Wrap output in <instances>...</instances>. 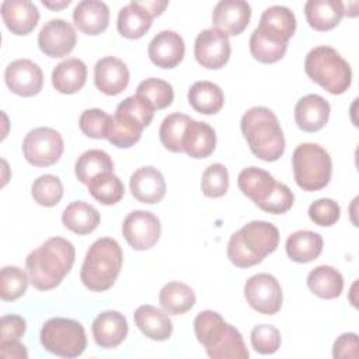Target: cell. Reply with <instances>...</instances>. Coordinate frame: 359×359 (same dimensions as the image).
I'll list each match as a JSON object with an SVG mask.
<instances>
[{
  "label": "cell",
  "mask_w": 359,
  "mask_h": 359,
  "mask_svg": "<svg viewBox=\"0 0 359 359\" xmlns=\"http://www.w3.org/2000/svg\"><path fill=\"white\" fill-rule=\"evenodd\" d=\"M237 185L243 195L250 198L258 206L272 192L276 185V180L268 171L252 165L240 171Z\"/></svg>",
  "instance_id": "obj_30"
},
{
  "label": "cell",
  "mask_w": 359,
  "mask_h": 359,
  "mask_svg": "<svg viewBox=\"0 0 359 359\" xmlns=\"http://www.w3.org/2000/svg\"><path fill=\"white\" fill-rule=\"evenodd\" d=\"M244 297L251 309L259 314L272 316L282 307V287L271 273H255L244 285Z\"/></svg>",
  "instance_id": "obj_10"
},
{
  "label": "cell",
  "mask_w": 359,
  "mask_h": 359,
  "mask_svg": "<svg viewBox=\"0 0 359 359\" xmlns=\"http://www.w3.org/2000/svg\"><path fill=\"white\" fill-rule=\"evenodd\" d=\"M147 11L149 14L154 18L157 15H161L163 11L167 8L168 1L167 0H144V1H139Z\"/></svg>",
  "instance_id": "obj_51"
},
{
  "label": "cell",
  "mask_w": 359,
  "mask_h": 359,
  "mask_svg": "<svg viewBox=\"0 0 359 359\" xmlns=\"http://www.w3.org/2000/svg\"><path fill=\"white\" fill-rule=\"evenodd\" d=\"M285 248L292 261L306 264L320 257L323 251V237L311 230H297L287 237Z\"/></svg>",
  "instance_id": "obj_32"
},
{
  "label": "cell",
  "mask_w": 359,
  "mask_h": 359,
  "mask_svg": "<svg viewBox=\"0 0 359 359\" xmlns=\"http://www.w3.org/2000/svg\"><path fill=\"white\" fill-rule=\"evenodd\" d=\"M158 302L161 309L172 316H181L189 311L196 303V294L191 286L182 282L165 283L160 293Z\"/></svg>",
  "instance_id": "obj_34"
},
{
  "label": "cell",
  "mask_w": 359,
  "mask_h": 359,
  "mask_svg": "<svg viewBox=\"0 0 359 359\" xmlns=\"http://www.w3.org/2000/svg\"><path fill=\"white\" fill-rule=\"evenodd\" d=\"M27 330V321L17 314H7L0 318V341L20 339Z\"/></svg>",
  "instance_id": "obj_48"
},
{
  "label": "cell",
  "mask_w": 359,
  "mask_h": 359,
  "mask_svg": "<svg viewBox=\"0 0 359 359\" xmlns=\"http://www.w3.org/2000/svg\"><path fill=\"white\" fill-rule=\"evenodd\" d=\"M28 273L14 265L1 268L0 272V296L4 302H14L27 292Z\"/></svg>",
  "instance_id": "obj_41"
},
{
  "label": "cell",
  "mask_w": 359,
  "mask_h": 359,
  "mask_svg": "<svg viewBox=\"0 0 359 359\" xmlns=\"http://www.w3.org/2000/svg\"><path fill=\"white\" fill-rule=\"evenodd\" d=\"M330 112L331 108L325 98L318 94H307L294 107V121L304 132H318L328 122Z\"/></svg>",
  "instance_id": "obj_23"
},
{
  "label": "cell",
  "mask_w": 359,
  "mask_h": 359,
  "mask_svg": "<svg viewBox=\"0 0 359 359\" xmlns=\"http://www.w3.org/2000/svg\"><path fill=\"white\" fill-rule=\"evenodd\" d=\"M287 50L286 45L269 42L252 31L250 36V52L252 57L261 63H275L280 60Z\"/></svg>",
  "instance_id": "obj_45"
},
{
  "label": "cell",
  "mask_w": 359,
  "mask_h": 359,
  "mask_svg": "<svg viewBox=\"0 0 359 359\" xmlns=\"http://www.w3.org/2000/svg\"><path fill=\"white\" fill-rule=\"evenodd\" d=\"M1 18L14 35H28L39 21V10L29 0H4L0 6Z\"/></svg>",
  "instance_id": "obj_22"
},
{
  "label": "cell",
  "mask_w": 359,
  "mask_h": 359,
  "mask_svg": "<svg viewBox=\"0 0 359 359\" xmlns=\"http://www.w3.org/2000/svg\"><path fill=\"white\" fill-rule=\"evenodd\" d=\"M341 216L339 205L330 198H320L309 206L310 220L321 227L334 226Z\"/></svg>",
  "instance_id": "obj_46"
},
{
  "label": "cell",
  "mask_w": 359,
  "mask_h": 359,
  "mask_svg": "<svg viewBox=\"0 0 359 359\" xmlns=\"http://www.w3.org/2000/svg\"><path fill=\"white\" fill-rule=\"evenodd\" d=\"M123 254L119 243L112 237L95 240L86 252L80 279L91 292H105L112 287L121 273Z\"/></svg>",
  "instance_id": "obj_4"
},
{
  "label": "cell",
  "mask_w": 359,
  "mask_h": 359,
  "mask_svg": "<svg viewBox=\"0 0 359 359\" xmlns=\"http://www.w3.org/2000/svg\"><path fill=\"white\" fill-rule=\"evenodd\" d=\"M136 95L143 98L154 109H164L171 105L174 100V90L168 81L150 77L139 83L136 88Z\"/></svg>",
  "instance_id": "obj_38"
},
{
  "label": "cell",
  "mask_w": 359,
  "mask_h": 359,
  "mask_svg": "<svg viewBox=\"0 0 359 359\" xmlns=\"http://www.w3.org/2000/svg\"><path fill=\"white\" fill-rule=\"evenodd\" d=\"M304 72L310 80L334 95L344 94L352 83L349 63L331 46L313 48L304 59Z\"/></svg>",
  "instance_id": "obj_5"
},
{
  "label": "cell",
  "mask_w": 359,
  "mask_h": 359,
  "mask_svg": "<svg viewBox=\"0 0 359 359\" xmlns=\"http://www.w3.org/2000/svg\"><path fill=\"white\" fill-rule=\"evenodd\" d=\"M72 1L70 0H62V1H48V0H42V4L50 10H62L65 7H67Z\"/></svg>",
  "instance_id": "obj_52"
},
{
  "label": "cell",
  "mask_w": 359,
  "mask_h": 359,
  "mask_svg": "<svg viewBox=\"0 0 359 359\" xmlns=\"http://www.w3.org/2000/svg\"><path fill=\"white\" fill-rule=\"evenodd\" d=\"M201 189L208 198H220L229 189V171L222 163L210 164L202 174Z\"/></svg>",
  "instance_id": "obj_42"
},
{
  "label": "cell",
  "mask_w": 359,
  "mask_h": 359,
  "mask_svg": "<svg viewBox=\"0 0 359 359\" xmlns=\"http://www.w3.org/2000/svg\"><path fill=\"white\" fill-rule=\"evenodd\" d=\"M4 81L11 93L21 97H32L42 90L43 73L35 62L17 59L6 67Z\"/></svg>",
  "instance_id": "obj_16"
},
{
  "label": "cell",
  "mask_w": 359,
  "mask_h": 359,
  "mask_svg": "<svg viewBox=\"0 0 359 359\" xmlns=\"http://www.w3.org/2000/svg\"><path fill=\"white\" fill-rule=\"evenodd\" d=\"M240 128L252 154L264 161H276L286 142L276 115L266 107H252L240 121Z\"/></svg>",
  "instance_id": "obj_3"
},
{
  "label": "cell",
  "mask_w": 359,
  "mask_h": 359,
  "mask_svg": "<svg viewBox=\"0 0 359 359\" xmlns=\"http://www.w3.org/2000/svg\"><path fill=\"white\" fill-rule=\"evenodd\" d=\"M0 356L11 359H27V348L20 342V339L0 341Z\"/></svg>",
  "instance_id": "obj_50"
},
{
  "label": "cell",
  "mask_w": 359,
  "mask_h": 359,
  "mask_svg": "<svg viewBox=\"0 0 359 359\" xmlns=\"http://www.w3.org/2000/svg\"><path fill=\"white\" fill-rule=\"evenodd\" d=\"M292 167L294 181L303 191H320L331 181V156L317 143H300L293 151Z\"/></svg>",
  "instance_id": "obj_7"
},
{
  "label": "cell",
  "mask_w": 359,
  "mask_h": 359,
  "mask_svg": "<svg viewBox=\"0 0 359 359\" xmlns=\"http://www.w3.org/2000/svg\"><path fill=\"white\" fill-rule=\"evenodd\" d=\"M87 66L77 57H67L52 72V86L62 94H76L86 84Z\"/></svg>",
  "instance_id": "obj_28"
},
{
  "label": "cell",
  "mask_w": 359,
  "mask_h": 359,
  "mask_svg": "<svg viewBox=\"0 0 359 359\" xmlns=\"http://www.w3.org/2000/svg\"><path fill=\"white\" fill-rule=\"evenodd\" d=\"M251 18V6L243 0H222L212 11L213 28L224 32L227 36L240 35Z\"/></svg>",
  "instance_id": "obj_17"
},
{
  "label": "cell",
  "mask_w": 359,
  "mask_h": 359,
  "mask_svg": "<svg viewBox=\"0 0 359 359\" xmlns=\"http://www.w3.org/2000/svg\"><path fill=\"white\" fill-rule=\"evenodd\" d=\"M129 331L128 321L123 314L115 310L100 313L91 325L94 341L104 349L116 348L123 342Z\"/></svg>",
  "instance_id": "obj_21"
},
{
  "label": "cell",
  "mask_w": 359,
  "mask_h": 359,
  "mask_svg": "<svg viewBox=\"0 0 359 359\" xmlns=\"http://www.w3.org/2000/svg\"><path fill=\"white\" fill-rule=\"evenodd\" d=\"M122 234L133 250L144 251L151 248L158 241L161 234V223L151 212L133 210L122 223Z\"/></svg>",
  "instance_id": "obj_11"
},
{
  "label": "cell",
  "mask_w": 359,
  "mask_h": 359,
  "mask_svg": "<svg viewBox=\"0 0 359 359\" xmlns=\"http://www.w3.org/2000/svg\"><path fill=\"white\" fill-rule=\"evenodd\" d=\"M147 55L150 60L161 69H174L185 55V43L182 36L171 29L160 31L149 43Z\"/></svg>",
  "instance_id": "obj_18"
},
{
  "label": "cell",
  "mask_w": 359,
  "mask_h": 359,
  "mask_svg": "<svg viewBox=\"0 0 359 359\" xmlns=\"http://www.w3.org/2000/svg\"><path fill=\"white\" fill-rule=\"evenodd\" d=\"M307 286L320 299H337L344 290V276L331 265H320L309 272Z\"/></svg>",
  "instance_id": "obj_33"
},
{
  "label": "cell",
  "mask_w": 359,
  "mask_h": 359,
  "mask_svg": "<svg viewBox=\"0 0 359 359\" xmlns=\"http://www.w3.org/2000/svg\"><path fill=\"white\" fill-rule=\"evenodd\" d=\"M77 43L74 27L62 18H53L45 22L38 34V46L49 57L67 56Z\"/></svg>",
  "instance_id": "obj_14"
},
{
  "label": "cell",
  "mask_w": 359,
  "mask_h": 359,
  "mask_svg": "<svg viewBox=\"0 0 359 359\" xmlns=\"http://www.w3.org/2000/svg\"><path fill=\"white\" fill-rule=\"evenodd\" d=\"M188 102L199 114H217L224 104V94L222 88L208 80L196 81L188 90Z\"/></svg>",
  "instance_id": "obj_35"
},
{
  "label": "cell",
  "mask_w": 359,
  "mask_h": 359,
  "mask_svg": "<svg viewBox=\"0 0 359 359\" xmlns=\"http://www.w3.org/2000/svg\"><path fill=\"white\" fill-rule=\"evenodd\" d=\"M196 339L212 359H247L250 352L241 332L213 310L201 311L194 320Z\"/></svg>",
  "instance_id": "obj_2"
},
{
  "label": "cell",
  "mask_w": 359,
  "mask_h": 359,
  "mask_svg": "<svg viewBox=\"0 0 359 359\" xmlns=\"http://www.w3.org/2000/svg\"><path fill=\"white\" fill-rule=\"evenodd\" d=\"M114 171V161L109 154L100 149H91L84 151L76 161L74 172L77 180L87 185L98 174Z\"/></svg>",
  "instance_id": "obj_36"
},
{
  "label": "cell",
  "mask_w": 359,
  "mask_h": 359,
  "mask_svg": "<svg viewBox=\"0 0 359 359\" xmlns=\"http://www.w3.org/2000/svg\"><path fill=\"white\" fill-rule=\"evenodd\" d=\"M280 332L269 324L255 325L251 331V346L261 355H272L280 348Z\"/></svg>",
  "instance_id": "obj_44"
},
{
  "label": "cell",
  "mask_w": 359,
  "mask_h": 359,
  "mask_svg": "<svg viewBox=\"0 0 359 359\" xmlns=\"http://www.w3.org/2000/svg\"><path fill=\"white\" fill-rule=\"evenodd\" d=\"M73 21L83 34L100 35L108 28L109 8L104 1L83 0L74 7Z\"/></svg>",
  "instance_id": "obj_24"
},
{
  "label": "cell",
  "mask_w": 359,
  "mask_h": 359,
  "mask_svg": "<svg viewBox=\"0 0 359 359\" xmlns=\"http://www.w3.org/2000/svg\"><path fill=\"white\" fill-rule=\"evenodd\" d=\"M129 188L136 201L147 205L158 203L165 196L167 191L163 174L153 165L137 168L130 175Z\"/></svg>",
  "instance_id": "obj_20"
},
{
  "label": "cell",
  "mask_w": 359,
  "mask_h": 359,
  "mask_svg": "<svg viewBox=\"0 0 359 359\" xmlns=\"http://www.w3.org/2000/svg\"><path fill=\"white\" fill-rule=\"evenodd\" d=\"M293 203L294 195L290 191V188L286 184L276 181V185L272 189V192L266 196V199L262 203L258 205V208L272 215H282L286 213L293 206Z\"/></svg>",
  "instance_id": "obj_47"
},
{
  "label": "cell",
  "mask_w": 359,
  "mask_h": 359,
  "mask_svg": "<svg viewBox=\"0 0 359 359\" xmlns=\"http://www.w3.org/2000/svg\"><path fill=\"white\" fill-rule=\"evenodd\" d=\"M254 31L269 42L287 45L296 31V17L285 6H271L264 10Z\"/></svg>",
  "instance_id": "obj_15"
},
{
  "label": "cell",
  "mask_w": 359,
  "mask_h": 359,
  "mask_svg": "<svg viewBox=\"0 0 359 359\" xmlns=\"http://www.w3.org/2000/svg\"><path fill=\"white\" fill-rule=\"evenodd\" d=\"M76 259L74 245L63 237H50L25 259L29 283L38 290L59 286Z\"/></svg>",
  "instance_id": "obj_1"
},
{
  "label": "cell",
  "mask_w": 359,
  "mask_h": 359,
  "mask_svg": "<svg viewBox=\"0 0 359 359\" xmlns=\"http://www.w3.org/2000/svg\"><path fill=\"white\" fill-rule=\"evenodd\" d=\"M216 147V132L215 129L201 121H191L187 125L182 137V151H185L192 158H206Z\"/></svg>",
  "instance_id": "obj_26"
},
{
  "label": "cell",
  "mask_w": 359,
  "mask_h": 359,
  "mask_svg": "<svg viewBox=\"0 0 359 359\" xmlns=\"http://www.w3.org/2000/svg\"><path fill=\"white\" fill-rule=\"evenodd\" d=\"M236 233L244 250L257 261V264L272 254L279 244V230L269 222L252 220Z\"/></svg>",
  "instance_id": "obj_13"
},
{
  "label": "cell",
  "mask_w": 359,
  "mask_h": 359,
  "mask_svg": "<svg viewBox=\"0 0 359 359\" xmlns=\"http://www.w3.org/2000/svg\"><path fill=\"white\" fill-rule=\"evenodd\" d=\"M151 21L153 17L149 11L139 3V0H133L119 10L116 28L123 38L139 39L150 29Z\"/></svg>",
  "instance_id": "obj_29"
},
{
  "label": "cell",
  "mask_w": 359,
  "mask_h": 359,
  "mask_svg": "<svg viewBox=\"0 0 359 359\" xmlns=\"http://www.w3.org/2000/svg\"><path fill=\"white\" fill-rule=\"evenodd\" d=\"M231 46L229 36L217 28H206L198 34L194 45L196 62L210 70L222 69L230 59Z\"/></svg>",
  "instance_id": "obj_12"
},
{
  "label": "cell",
  "mask_w": 359,
  "mask_h": 359,
  "mask_svg": "<svg viewBox=\"0 0 359 359\" xmlns=\"http://www.w3.org/2000/svg\"><path fill=\"white\" fill-rule=\"evenodd\" d=\"M31 195L38 205L52 208L57 205L63 196V184L53 174L39 175L32 182Z\"/></svg>",
  "instance_id": "obj_40"
},
{
  "label": "cell",
  "mask_w": 359,
  "mask_h": 359,
  "mask_svg": "<svg viewBox=\"0 0 359 359\" xmlns=\"http://www.w3.org/2000/svg\"><path fill=\"white\" fill-rule=\"evenodd\" d=\"M39 339L45 351L60 358H77L87 348L84 327L65 317L49 318L41 328Z\"/></svg>",
  "instance_id": "obj_8"
},
{
  "label": "cell",
  "mask_w": 359,
  "mask_h": 359,
  "mask_svg": "<svg viewBox=\"0 0 359 359\" xmlns=\"http://www.w3.org/2000/svg\"><path fill=\"white\" fill-rule=\"evenodd\" d=\"M189 121L191 118L188 115L180 112L170 114L163 119L158 136L161 144L167 150L172 153H182V137Z\"/></svg>",
  "instance_id": "obj_39"
},
{
  "label": "cell",
  "mask_w": 359,
  "mask_h": 359,
  "mask_svg": "<svg viewBox=\"0 0 359 359\" xmlns=\"http://www.w3.org/2000/svg\"><path fill=\"white\" fill-rule=\"evenodd\" d=\"M129 69L126 63L115 56H105L94 66V84L107 95L121 94L129 84Z\"/></svg>",
  "instance_id": "obj_19"
},
{
  "label": "cell",
  "mask_w": 359,
  "mask_h": 359,
  "mask_svg": "<svg viewBox=\"0 0 359 359\" xmlns=\"http://www.w3.org/2000/svg\"><path fill=\"white\" fill-rule=\"evenodd\" d=\"M154 108L139 95L126 97L121 101L112 115L107 139L119 149L132 147L139 142L142 132L150 125Z\"/></svg>",
  "instance_id": "obj_6"
},
{
  "label": "cell",
  "mask_w": 359,
  "mask_h": 359,
  "mask_svg": "<svg viewBox=\"0 0 359 359\" xmlns=\"http://www.w3.org/2000/svg\"><path fill=\"white\" fill-rule=\"evenodd\" d=\"M133 320L143 335L153 341H167L172 334V321L164 310L142 304L135 310Z\"/></svg>",
  "instance_id": "obj_25"
},
{
  "label": "cell",
  "mask_w": 359,
  "mask_h": 359,
  "mask_svg": "<svg viewBox=\"0 0 359 359\" xmlns=\"http://www.w3.org/2000/svg\"><path fill=\"white\" fill-rule=\"evenodd\" d=\"M112 116L100 108H90L79 118L80 130L91 139H107Z\"/></svg>",
  "instance_id": "obj_43"
},
{
  "label": "cell",
  "mask_w": 359,
  "mask_h": 359,
  "mask_svg": "<svg viewBox=\"0 0 359 359\" xmlns=\"http://www.w3.org/2000/svg\"><path fill=\"white\" fill-rule=\"evenodd\" d=\"M304 15L313 29L330 31L341 22L345 8L339 0H309L304 4Z\"/></svg>",
  "instance_id": "obj_27"
},
{
  "label": "cell",
  "mask_w": 359,
  "mask_h": 359,
  "mask_svg": "<svg viewBox=\"0 0 359 359\" xmlns=\"http://www.w3.org/2000/svg\"><path fill=\"white\" fill-rule=\"evenodd\" d=\"M100 220V212L84 201H74L69 203L62 213L63 226L79 236L93 233L98 227Z\"/></svg>",
  "instance_id": "obj_31"
},
{
  "label": "cell",
  "mask_w": 359,
  "mask_h": 359,
  "mask_svg": "<svg viewBox=\"0 0 359 359\" xmlns=\"http://www.w3.org/2000/svg\"><path fill=\"white\" fill-rule=\"evenodd\" d=\"M65 150L62 135L46 126L29 130L22 140L25 160L35 167H49L59 161Z\"/></svg>",
  "instance_id": "obj_9"
},
{
  "label": "cell",
  "mask_w": 359,
  "mask_h": 359,
  "mask_svg": "<svg viewBox=\"0 0 359 359\" xmlns=\"http://www.w3.org/2000/svg\"><path fill=\"white\" fill-rule=\"evenodd\" d=\"M358 348H359L358 335L355 332H345L335 339L332 346V356L335 359H344V358L356 359L359 355Z\"/></svg>",
  "instance_id": "obj_49"
},
{
  "label": "cell",
  "mask_w": 359,
  "mask_h": 359,
  "mask_svg": "<svg viewBox=\"0 0 359 359\" xmlns=\"http://www.w3.org/2000/svg\"><path fill=\"white\" fill-rule=\"evenodd\" d=\"M90 195L101 205H115L125 195V187L114 171L98 174L87 184Z\"/></svg>",
  "instance_id": "obj_37"
}]
</instances>
